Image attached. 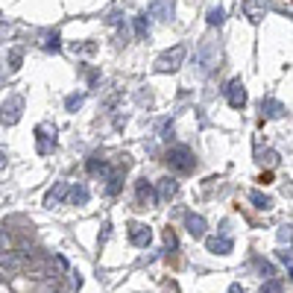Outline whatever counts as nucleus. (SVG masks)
<instances>
[{"mask_svg":"<svg viewBox=\"0 0 293 293\" xmlns=\"http://www.w3.org/2000/svg\"><path fill=\"white\" fill-rule=\"evenodd\" d=\"M24 264L21 252H0V279H12Z\"/></svg>","mask_w":293,"mask_h":293,"instance_id":"obj_3","label":"nucleus"},{"mask_svg":"<svg viewBox=\"0 0 293 293\" xmlns=\"http://www.w3.org/2000/svg\"><path fill=\"white\" fill-rule=\"evenodd\" d=\"M21 67V53H12V70Z\"/></svg>","mask_w":293,"mask_h":293,"instance_id":"obj_30","label":"nucleus"},{"mask_svg":"<svg viewBox=\"0 0 293 293\" xmlns=\"http://www.w3.org/2000/svg\"><path fill=\"white\" fill-rule=\"evenodd\" d=\"M6 249H9V232L0 229V252H6Z\"/></svg>","mask_w":293,"mask_h":293,"instance_id":"obj_25","label":"nucleus"},{"mask_svg":"<svg viewBox=\"0 0 293 293\" xmlns=\"http://www.w3.org/2000/svg\"><path fill=\"white\" fill-rule=\"evenodd\" d=\"M226 293H243V288H240V285H237V282H234V285H232V288H229Z\"/></svg>","mask_w":293,"mask_h":293,"instance_id":"obj_31","label":"nucleus"},{"mask_svg":"<svg viewBox=\"0 0 293 293\" xmlns=\"http://www.w3.org/2000/svg\"><path fill=\"white\" fill-rule=\"evenodd\" d=\"M67 191H70V188H67V182H56V188H50V191H47V196H44V205H47V208L59 205V202L67 196Z\"/></svg>","mask_w":293,"mask_h":293,"instance_id":"obj_9","label":"nucleus"},{"mask_svg":"<svg viewBox=\"0 0 293 293\" xmlns=\"http://www.w3.org/2000/svg\"><path fill=\"white\" fill-rule=\"evenodd\" d=\"M279 237H282V240H291V229H288V226L279 229Z\"/></svg>","mask_w":293,"mask_h":293,"instance_id":"obj_29","label":"nucleus"},{"mask_svg":"<svg viewBox=\"0 0 293 293\" xmlns=\"http://www.w3.org/2000/svg\"><path fill=\"white\" fill-rule=\"evenodd\" d=\"M205 246H208V252H214V255H229L234 243H232L229 237H205Z\"/></svg>","mask_w":293,"mask_h":293,"instance_id":"obj_10","label":"nucleus"},{"mask_svg":"<svg viewBox=\"0 0 293 293\" xmlns=\"http://www.w3.org/2000/svg\"><path fill=\"white\" fill-rule=\"evenodd\" d=\"M179 191V185H176V179H170V176H164L162 182H159V194H156V202H164V199H170V196Z\"/></svg>","mask_w":293,"mask_h":293,"instance_id":"obj_11","label":"nucleus"},{"mask_svg":"<svg viewBox=\"0 0 293 293\" xmlns=\"http://www.w3.org/2000/svg\"><path fill=\"white\" fill-rule=\"evenodd\" d=\"M18 109H21V100H18V97H12V100H9V106L3 103L0 120H3V123H9V126H12V123H18V120H21V112H18Z\"/></svg>","mask_w":293,"mask_h":293,"instance_id":"obj_8","label":"nucleus"},{"mask_svg":"<svg viewBox=\"0 0 293 293\" xmlns=\"http://www.w3.org/2000/svg\"><path fill=\"white\" fill-rule=\"evenodd\" d=\"M44 47H47V50H59V35H53V38H50Z\"/></svg>","mask_w":293,"mask_h":293,"instance_id":"obj_27","label":"nucleus"},{"mask_svg":"<svg viewBox=\"0 0 293 293\" xmlns=\"http://www.w3.org/2000/svg\"><path fill=\"white\" fill-rule=\"evenodd\" d=\"M150 12H153V15H162V21H167V18H173V6H170L167 0H156Z\"/></svg>","mask_w":293,"mask_h":293,"instance_id":"obj_15","label":"nucleus"},{"mask_svg":"<svg viewBox=\"0 0 293 293\" xmlns=\"http://www.w3.org/2000/svg\"><path fill=\"white\" fill-rule=\"evenodd\" d=\"M3 164H6V159H3V156H0V167H3Z\"/></svg>","mask_w":293,"mask_h":293,"instance_id":"obj_32","label":"nucleus"},{"mask_svg":"<svg viewBox=\"0 0 293 293\" xmlns=\"http://www.w3.org/2000/svg\"><path fill=\"white\" fill-rule=\"evenodd\" d=\"M223 91H226V100L232 109H243L246 106V91H243V82L240 79H232Z\"/></svg>","mask_w":293,"mask_h":293,"instance_id":"obj_4","label":"nucleus"},{"mask_svg":"<svg viewBox=\"0 0 293 293\" xmlns=\"http://www.w3.org/2000/svg\"><path fill=\"white\" fill-rule=\"evenodd\" d=\"M85 167H88V173H109V162L100 159V156H91V159L85 162Z\"/></svg>","mask_w":293,"mask_h":293,"instance_id":"obj_16","label":"nucleus"},{"mask_svg":"<svg viewBox=\"0 0 293 293\" xmlns=\"http://www.w3.org/2000/svg\"><path fill=\"white\" fill-rule=\"evenodd\" d=\"M138 202H141V205H153V202H156V191H153V185H150L147 179L138 182Z\"/></svg>","mask_w":293,"mask_h":293,"instance_id":"obj_13","label":"nucleus"},{"mask_svg":"<svg viewBox=\"0 0 293 293\" xmlns=\"http://www.w3.org/2000/svg\"><path fill=\"white\" fill-rule=\"evenodd\" d=\"M129 240L135 246H150L153 243V229L144 223H129Z\"/></svg>","mask_w":293,"mask_h":293,"instance_id":"obj_6","label":"nucleus"},{"mask_svg":"<svg viewBox=\"0 0 293 293\" xmlns=\"http://www.w3.org/2000/svg\"><path fill=\"white\" fill-rule=\"evenodd\" d=\"M255 267H258V273H264V276H276V270H273V264H267L264 258H255Z\"/></svg>","mask_w":293,"mask_h":293,"instance_id":"obj_23","label":"nucleus"},{"mask_svg":"<svg viewBox=\"0 0 293 293\" xmlns=\"http://www.w3.org/2000/svg\"><path fill=\"white\" fill-rule=\"evenodd\" d=\"M223 21H226V12H223L220 6H217V9H208V24H211V27H220Z\"/></svg>","mask_w":293,"mask_h":293,"instance_id":"obj_20","label":"nucleus"},{"mask_svg":"<svg viewBox=\"0 0 293 293\" xmlns=\"http://www.w3.org/2000/svg\"><path fill=\"white\" fill-rule=\"evenodd\" d=\"M120 188H123V176H120V173H112V176H109V185H106V194L117 196L120 194Z\"/></svg>","mask_w":293,"mask_h":293,"instance_id":"obj_17","label":"nucleus"},{"mask_svg":"<svg viewBox=\"0 0 293 293\" xmlns=\"http://www.w3.org/2000/svg\"><path fill=\"white\" fill-rule=\"evenodd\" d=\"M21 267H27L35 279H44V276H47V258H44V255H38V252L24 255V264H21Z\"/></svg>","mask_w":293,"mask_h":293,"instance_id":"obj_7","label":"nucleus"},{"mask_svg":"<svg viewBox=\"0 0 293 293\" xmlns=\"http://www.w3.org/2000/svg\"><path fill=\"white\" fill-rule=\"evenodd\" d=\"M182 62H185V47H182V44H176L173 50H167V53H162V56H159L156 70H159V73H167V70H176Z\"/></svg>","mask_w":293,"mask_h":293,"instance_id":"obj_2","label":"nucleus"},{"mask_svg":"<svg viewBox=\"0 0 293 293\" xmlns=\"http://www.w3.org/2000/svg\"><path fill=\"white\" fill-rule=\"evenodd\" d=\"M276 255H279V261H282V264H288V270H291V252H285V249H279Z\"/></svg>","mask_w":293,"mask_h":293,"instance_id":"obj_26","label":"nucleus"},{"mask_svg":"<svg viewBox=\"0 0 293 293\" xmlns=\"http://www.w3.org/2000/svg\"><path fill=\"white\" fill-rule=\"evenodd\" d=\"M65 106L70 109V112H73V109H79V106H82V94H70V97L65 100Z\"/></svg>","mask_w":293,"mask_h":293,"instance_id":"obj_24","label":"nucleus"},{"mask_svg":"<svg viewBox=\"0 0 293 293\" xmlns=\"http://www.w3.org/2000/svg\"><path fill=\"white\" fill-rule=\"evenodd\" d=\"M261 293H285V285H282V279H270L267 285H261Z\"/></svg>","mask_w":293,"mask_h":293,"instance_id":"obj_21","label":"nucleus"},{"mask_svg":"<svg viewBox=\"0 0 293 293\" xmlns=\"http://www.w3.org/2000/svg\"><path fill=\"white\" fill-rule=\"evenodd\" d=\"M249 199H252V205H255V208H261V211H267V208L273 205V199H270V196H264V194H258V191H252V194H249Z\"/></svg>","mask_w":293,"mask_h":293,"instance_id":"obj_18","label":"nucleus"},{"mask_svg":"<svg viewBox=\"0 0 293 293\" xmlns=\"http://www.w3.org/2000/svg\"><path fill=\"white\" fill-rule=\"evenodd\" d=\"M185 226L191 232V237H205V220L199 214H188L185 217Z\"/></svg>","mask_w":293,"mask_h":293,"instance_id":"obj_12","label":"nucleus"},{"mask_svg":"<svg viewBox=\"0 0 293 293\" xmlns=\"http://www.w3.org/2000/svg\"><path fill=\"white\" fill-rule=\"evenodd\" d=\"M164 162L170 164V170H176V173H191L196 167V159L188 147H170L167 156H164Z\"/></svg>","mask_w":293,"mask_h":293,"instance_id":"obj_1","label":"nucleus"},{"mask_svg":"<svg viewBox=\"0 0 293 293\" xmlns=\"http://www.w3.org/2000/svg\"><path fill=\"white\" fill-rule=\"evenodd\" d=\"M261 109H267V115H270V117H282V115H285L282 103H276V100H267V103H261Z\"/></svg>","mask_w":293,"mask_h":293,"instance_id":"obj_19","label":"nucleus"},{"mask_svg":"<svg viewBox=\"0 0 293 293\" xmlns=\"http://www.w3.org/2000/svg\"><path fill=\"white\" fill-rule=\"evenodd\" d=\"M164 240H167V246H176V234H173V232H170V229H167V232H164Z\"/></svg>","mask_w":293,"mask_h":293,"instance_id":"obj_28","label":"nucleus"},{"mask_svg":"<svg viewBox=\"0 0 293 293\" xmlns=\"http://www.w3.org/2000/svg\"><path fill=\"white\" fill-rule=\"evenodd\" d=\"M135 33L141 35V38H144V35L150 33V24H147V15H138V18H135Z\"/></svg>","mask_w":293,"mask_h":293,"instance_id":"obj_22","label":"nucleus"},{"mask_svg":"<svg viewBox=\"0 0 293 293\" xmlns=\"http://www.w3.org/2000/svg\"><path fill=\"white\" fill-rule=\"evenodd\" d=\"M196 62H199V70H202V73H208L211 67L217 65V47H214L211 41H205V44L199 47V56H196Z\"/></svg>","mask_w":293,"mask_h":293,"instance_id":"obj_5","label":"nucleus"},{"mask_svg":"<svg viewBox=\"0 0 293 293\" xmlns=\"http://www.w3.org/2000/svg\"><path fill=\"white\" fill-rule=\"evenodd\" d=\"M67 194H70V202H73V205H88V199H91L88 188H85L82 182H79V185H73V188H70Z\"/></svg>","mask_w":293,"mask_h":293,"instance_id":"obj_14","label":"nucleus"}]
</instances>
